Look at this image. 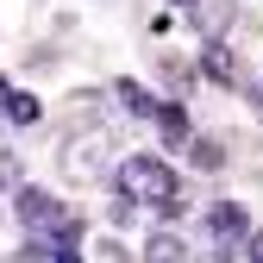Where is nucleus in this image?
I'll list each match as a JSON object with an SVG mask.
<instances>
[{
  "instance_id": "nucleus-1",
  "label": "nucleus",
  "mask_w": 263,
  "mask_h": 263,
  "mask_svg": "<svg viewBox=\"0 0 263 263\" xmlns=\"http://www.w3.org/2000/svg\"><path fill=\"white\" fill-rule=\"evenodd\" d=\"M113 219H138V213H176L182 207V182L163 157H119L113 163Z\"/></svg>"
},
{
  "instance_id": "nucleus-2",
  "label": "nucleus",
  "mask_w": 263,
  "mask_h": 263,
  "mask_svg": "<svg viewBox=\"0 0 263 263\" xmlns=\"http://www.w3.org/2000/svg\"><path fill=\"white\" fill-rule=\"evenodd\" d=\"M13 213H19V226H25L38 245H57V251L76 245V232H82L76 213L63 207L57 194H44V188H19V194H13Z\"/></svg>"
},
{
  "instance_id": "nucleus-3",
  "label": "nucleus",
  "mask_w": 263,
  "mask_h": 263,
  "mask_svg": "<svg viewBox=\"0 0 263 263\" xmlns=\"http://www.w3.org/2000/svg\"><path fill=\"white\" fill-rule=\"evenodd\" d=\"M113 138L101 125H88V132H69V144H63V170H69L76 182H94V176H113V163H107Z\"/></svg>"
},
{
  "instance_id": "nucleus-4",
  "label": "nucleus",
  "mask_w": 263,
  "mask_h": 263,
  "mask_svg": "<svg viewBox=\"0 0 263 263\" xmlns=\"http://www.w3.org/2000/svg\"><path fill=\"white\" fill-rule=\"evenodd\" d=\"M207 232H213V245H219V251H238V245H251V226H245V207H232V201L207 213Z\"/></svg>"
},
{
  "instance_id": "nucleus-5",
  "label": "nucleus",
  "mask_w": 263,
  "mask_h": 263,
  "mask_svg": "<svg viewBox=\"0 0 263 263\" xmlns=\"http://www.w3.org/2000/svg\"><path fill=\"white\" fill-rule=\"evenodd\" d=\"M113 94H119V107H125L132 119H157V107H163L157 94H151V88H138V82H119Z\"/></svg>"
},
{
  "instance_id": "nucleus-6",
  "label": "nucleus",
  "mask_w": 263,
  "mask_h": 263,
  "mask_svg": "<svg viewBox=\"0 0 263 263\" xmlns=\"http://www.w3.org/2000/svg\"><path fill=\"white\" fill-rule=\"evenodd\" d=\"M144 263H194V257H188V245H182L176 232H157V238L144 245Z\"/></svg>"
},
{
  "instance_id": "nucleus-7",
  "label": "nucleus",
  "mask_w": 263,
  "mask_h": 263,
  "mask_svg": "<svg viewBox=\"0 0 263 263\" xmlns=\"http://www.w3.org/2000/svg\"><path fill=\"white\" fill-rule=\"evenodd\" d=\"M0 113H7L13 125H38V113H44V107L31 101V94H13V88H7V101H0Z\"/></svg>"
},
{
  "instance_id": "nucleus-8",
  "label": "nucleus",
  "mask_w": 263,
  "mask_h": 263,
  "mask_svg": "<svg viewBox=\"0 0 263 263\" xmlns=\"http://www.w3.org/2000/svg\"><path fill=\"white\" fill-rule=\"evenodd\" d=\"M157 132H163L170 144H182V138H188V113H182V107H157Z\"/></svg>"
},
{
  "instance_id": "nucleus-9",
  "label": "nucleus",
  "mask_w": 263,
  "mask_h": 263,
  "mask_svg": "<svg viewBox=\"0 0 263 263\" xmlns=\"http://www.w3.org/2000/svg\"><path fill=\"white\" fill-rule=\"evenodd\" d=\"M245 257H251V263H263V232H251V245H245Z\"/></svg>"
},
{
  "instance_id": "nucleus-10",
  "label": "nucleus",
  "mask_w": 263,
  "mask_h": 263,
  "mask_svg": "<svg viewBox=\"0 0 263 263\" xmlns=\"http://www.w3.org/2000/svg\"><path fill=\"white\" fill-rule=\"evenodd\" d=\"M57 263H82V257H76V245H63V251H57Z\"/></svg>"
},
{
  "instance_id": "nucleus-11",
  "label": "nucleus",
  "mask_w": 263,
  "mask_h": 263,
  "mask_svg": "<svg viewBox=\"0 0 263 263\" xmlns=\"http://www.w3.org/2000/svg\"><path fill=\"white\" fill-rule=\"evenodd\" d=\"M170 7H201V0H170Z\"/></svg>"
},
{
  "instance_id": "nucleus-12",
  "label": "nucleus",
  "mask_w": 263,
  "mask_h": 263,
  "mask_svg": "<svg viewBox=\"0 0 263 263\" xmlns=\"http://www.w3.org/2000/svg\"><path fill=\"white\" fill-rule=\"evenodd\" d=\"M194 263H226V257H194Z\"/></svg>"
}]
</instances>
